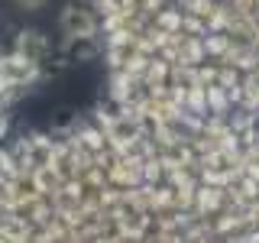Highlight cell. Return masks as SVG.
I'll list each match as a JSON object with an SVG mask.
<instances>
[{"instance_id":"1","label":"cell","mask_w":259,"mask_h":243,"mask_svg":"<svg viewBox=\"0 0 259 243\" xmlns=\"http://www.w3.org/2000/svg\"><path fill=\"white\" fill-rule=\"evenodd\" d=\"M0 243H259V130L107 107L4 143Z\"/></svg>"},{"instance_id":"2","label":"cell","mask_w":259,"mask_h":243,"mask_svg":"<svg viewBox=\"0 0 259 243\" xmlns=\"http://www.w3.org/2000/svg\"><path fill=\"white\" fill-rule=\"evenodd\" d=\"M110 107L259 130V0H97Z\"/></svg>"},{"instance_id":"3","label":"cell","mask_w":259,"mask_h":243,"mask_svg":"<svg viewBox=\"0 0 259 243\" xmlns=\"http://www.w3.org/2000/svg\"><path fill=\"white\" fill-rule=\"evenodd\" d=\"M29 68H32V59L23 55L20 49L7 39H0V136L7 130V120H10V110L16 107L20 94L26 91V81H29ZM4 146V143H0Z\"/></svg>"}]
</instances>
